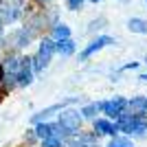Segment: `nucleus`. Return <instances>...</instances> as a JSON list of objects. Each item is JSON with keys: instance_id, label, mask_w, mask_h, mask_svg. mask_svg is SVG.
Instances as JSON below:
<instances>
[{"instance_id": "412c9836", "label": "nucleus", "mask_w": 147, "mask_h": 147, "mask_svg": "<svg viewBox=\"0 0 147 147\" xmlns=\"http://www.w3.org/2000/svg\"><path fill=\"white\" fill-rule=\"evenodd\" d=\"M138 66H141V61H127V64H123V66L119 68V73H127V70H138Z\"/></svg>"}, {"instance_id": "9d476101", "label": "nucleus", "mask_w": 147, "mask_h": 147, "mask_svg": "<svg viewBox=\"0 0 147 147\" xmlns=\"http://www.w3.org/2000/svg\"><path fill=\"white\" fill-rule=\"evenodd\" d=\"M77 49H79V44H77L75 37L59 40V42H55V57H61V59L75 57V55H77Z\"/></svg>"}, {"instance_id": "f03ea898", "label": "nucleus", "mask_w": 147, "mask_h": 147, "mask_svg": "<svg viewBox=\"0 0 147 147\" xmlns=\"http://www.w3.org/2000/svg\"><path fill=\"white\" fill-rule=\"evenodd\" d=\"M55 123L59 125V136L64 138V141L70 138V136H75V134H79L81 129H84V125H86V121L81 119L79 110H77L75 105L64 108V110L55 117Z\"/></svg>"}, {"instance_id": "7ed1b4c3", "label": "nucleus", "mask_w": 147, "mask_h": 147, "mask_svg": "<svg viewBox=\"0 0 147 147\" xmlns=\"http://www.w3.org/2000/svg\"><path fill=\"white\" fill-rule=\"evenodd\" d=\"M114 44H117V37H114V35L99 33V35L90 37V40H88V44L79 51V53H77V61H79V64H86V61H90L97 53H101V51L108 49V46H114Z\"/></svg>"}, {"instance_id": "f257e3e1", "label": "nucleus", "mask_w": 147, "mask_h": 147, "mask_svg": "<svg viewBox=\"0 0 147 147\" xmlns=\"http://www.w3.org/2000/svg\"><path fill=\"white\" fill-rule=\"evenodd\" d=\"M119 134L129 136L132 141H145L147 138V117L145 114H134V112L125 110L121 117L114 121Z\"/></svg>"}, {"instance_id": "2eb2a0df", "label": "nucleus", "mask_w": 147, "mask_h": 147, "mask_svg": "<svg viewBox=\"0 0 147 147\" xmlns=\"http://www.w3.org/2000/svg\"><path fill=\"white\" fill-rule=\"evenodd\" d=\"M81 114V119L84 121H94V119L99 117V108H97V101H86V103H81V108H77Z\"/></svg>"}, {"instance_id": "6ab92c4d", "label": "nucleus", "mask_w": 147, "mask_h": 147, "mask_svg": "<svg viewBox=\"0 0 147 147\" xmlns=\"http://www.w3.org/2000/svg\"><path fill=\"white\" fill-rule=\"evenodd\" d=\"M22 143H24L26 147H37V136H35V132H33V127H29L24 132V134H22Z\"/></svg>"}, {"instance_id": "393cba45", "label": "nucleus", "mask_w": 147, "mask_h": 147, "mask_svg": "<svg viewBox=\"0 0 147 147\" xmlns=\"http://www.w3.org/2000/svg\"><path fill=\"white\" fill-rule=\"evenodd\" d=\"M114 2H119V5H132V0H114Z\"/></svg>"}, {"instance_id": "9b49d317", "label": "nucleus", "mask_w": 147, "mask_h": 147, "mask_svg": "<svg viewBox=\"0 0 147 147\" xmlns=\"http://www.w3.org/2000/svg\"><path fill=\"white\" fill-rule=\"evenodd\" d=\"M33 132H35L37 141H42V138H49V136H59V125L55 121H44V123L33 125Z\"/></svg>"}, {"instance_id": "cd10ccee", "label": "nucleus", "mask_w": 147, "mask_h": 147, "mask_svg": "<svg viewBox=\"0 0 147 147\" xmlns=\"http://www.w3.org/2000/svg\"><path fill=\"white\" fill-rule=\"evenodd\" d=\"M145 5H147V0H145Z\"/></svg>"}, {"instance_id": "1a4fd4ad", "label": "nucleus", "mask_w": 147, "mask_h": 147, "mask_svg": "<svg viewBox=\"0 0 147 147\" xmlns=\"http://www.w3.org/2000/svg\"><path fill=\"white\" fill-rule=\"evenodd\" d=\"M90 125H92L90 132L94 136H99V138H112V136L119 134L114 121H110V119H105V117H97L94 121H90Z\"/></svg>"}, {"instance_id": "a878e982", "label": "nucleus", "mask_w": 147, "mask_h": 147, "mask_svg": "<svg viewBox=\"0 0 147 147\" xmlns=\"http://www.w3.org/2000/svg\"><path fill=\"white\" fill-rule=\"evenodd\" d=\"M86 2H90V5H99V2H103V0H86Z\"/></svg>"}, {"instance_id": "aec40b11", "label": "nucleus", "mask_w": 147, "mask_h": 147, "mask_svg": "<svg viewBox=\"0 0 147 147\" xmlns=\"http://www.w3.org/2000/svg\"><path fill=\"white\" fill-rule=\"evenodd\" d=\"M84 5H86V0H64V9H68V11H84Z\"/></svg>"}, {"instance_id": "dca6fc26", "label": "nucleus", "mask_w": 147, "mask_h": 147, "mask_svg": "<svg viewBox=\"0 0 147 147\" xmlns=\"http://www.w3.org/2000/svg\"><path fill=\"white\" fill-rule=\"evenodd\" d=\"M145 105H147V94H136V97L127 99V110L134 114H145Z\"/></svg>"}, {"instance_id": "5701e85b", "label": "nucleus", "mask_w": 147, "mask_h": 147, "mask_svg": "<svg viewBox=\"0 0 147 147\" xmlns=\"http://www.w3.org/2000/svg\"><path fill=\"white\" fill-rule=\"evenodd\" d=\"M138 81H141V84H147V73H141V75H138Z\"/></svg>"}, {"instance_id": "39448f33", "label": "nucleus", "mask_w": 147, "mask_h": 147, "mask_svg": "<svg viewBox=\"0 0 147 147\" xmlns=\"http://www.w3.org/2000/svg\"><path fill=\"white\" fill-rule=\"evenodd\" d=\"M37 37L31 33L26 26H16L9 33H5V42H7V51H16V53H22L35 42Z\"/></svg>"}, {"instance_id": "6e6552de", "label": "nucleus", "mask_w": 147, "mask_h": 147, "mask_svg": "<svg viewBox=\"0 0 147 147\" xmlns=\"http://www.w3.org/2000/svg\"><path fill=\"white\" fill-rule=\"evenodd\" d=\"M24 20V7H13L9 2H0V26H11L16 22H22Z\"/></svg>"}, {"instance_id": "4be33fe9", "label": "nucleus", "mask_w": 147, "mask_h": 147, "mask_svg": "<svg viewBox=\"0 0 147 147\" xmlns=\"http://www.w3.org/2000/svg\"><path fill=\"white\" fill-rule=\"evenodd\" d=\"M33 5L37 7V9H46V7H51V5H55L57 0H31Z\"/></svg>"}, {"instance_id": "423d86ee", "label": "nucleus", "mask_w": 147, "mask_h": 147, "mask_svg": "<svg viewBox=\"0 0 147 147\" xmlns=\"http://www.w3.org/2000/svg\"><path fill=\"white\" fill-rule=\"evenodd\" d=\"M97 108H99V117H105V119H110V121H117L123 112L127 110V97L114 94V97H110V99H99Z\"/></svg>"}, {"instance_id": "20e7f679", "label": "nucleus", "mask_w": 147, "mask_h": 147, "mask_svg": "<svg viewBox=\"0 0 147 147\" xmlns=\"http://www.w3.org/2000/svg\"><path fill=\"white\" fill-rule=\"evenodd\" d=\"M81 99L77 97V94H70V97L61 99V101H57V103H51L46 105V108H42V110H37L35 114H31V125H37V123H44V121H53V117H57L64 108H70V105L79 103Z\"/></svg>"}, {"instance_id": "0eeeda50", "label": "nucleus", "mask_w": 147, "mask_h": 147, "mask_svg": "<svg viewBox=\"0 0 147 147\" xmlns=\"http://www.w3.org/2000/svg\"><path fill=\"white\" fill-rule=\"evenodd\" d=\"M35 55L40 57V61H42L44 68H49L51 64H53V59H55V40H51L49 35L37 37V51H35Z\"/></svg>"}, {"instance_id": "4468645a", "label": "nucleus", "mask_w": 147, "mask_h": 147, "mask_svg": "<svg viewBox=\"0 0 147 147\" xmlns=\"http://www.w3.org/2000/svg\"><path fill=\"white\" fill-rule=\"evenodd\" d=\"M108 24H110V20L105 18V16H97V18H92L86 24V35H90V37L99 35V33H103V29Z\"/></svg>"}, {"instance_id": "f8f14e48", "label": "nucleus", "mask_w": 147, "mask_h": 147, "mask_svg": "<svg viewBox=\"0 0 147 147\" xmlns=\"http://www.w3.org/2000/svg\"><path fill=\"white\" fill-rule=\"evenodd\" d=\"M46 35H49L51 40H55V42H59V40H66V37H73V29H70V24H66V22L61 20V22H57L55 26H51Z\"/></svg>"}, {"instance_id": "ddd939ff", "label": "nucleus", "mask_w": 147, "mask_h": 147, "mask_svg": "<svg viewBox=\"0 0 147 147\" xmlns=\"http://www.w3.org/2000/svg\"><path fill=\"white\" fill-rule=\"evenodd\" d=\"M125 29L134 35H147V18H141V16H132L125 22Z\"/></svg>"}, {"instance_id": "f3484780", "label": "nucleus", "mask_w": 147, "mask_h": 147, "mask_svg": "<svg viewBox=\"0 0 147 147\" xmlns=\"http://www.w3.org/2000/svg\"><path fill=\"white\" fill-rule=\"evenodd\" d=\"M103 147H136V141H132L129 136L117 134V136H112V138H108V143Z\"/></svg>"}, {"instance_id": "a211bd4d", "label": "nucleus", "mask_w": 147, "mask_h": 147, "mask_svg": "<svg viewBox=\"0 0 147 147\" xmlns=\"http://www.w3.org/2000/svg\"><path fill=\"white\" fill-rule=\"evenodd\" d=\"M37 147H64V138L61 136H49V138H42L37 143Z\"/></svg>"}, {"instance_id": "b1692460", "label": "nucleus", "mask_w": 147, "mask_h": 147, "mask_svg": "<svg viewBox=\"0 0 147 147\" xmlns=\"http://www.w3.org/2000/svg\"><path fill=\"white\" fill-rule=\"evenodd\" d=\"M5 97H7V90H5V88H0V103L5 101Z\"/></svg>"}, {"instance_id": "bb28decb", "label": "nucleus", "mask_w": 147, "mask_h": 147, "mask_svg": "<svg viewBox=\"0 0 147 147\" xmlns=\"http://www.w3.org/2000/svg\"><path fill=\"white\" fill-rule=\"evenodd\" d=\"M143 64H147V55H145V57H143Z\"/></svg>"}]
</instances>
